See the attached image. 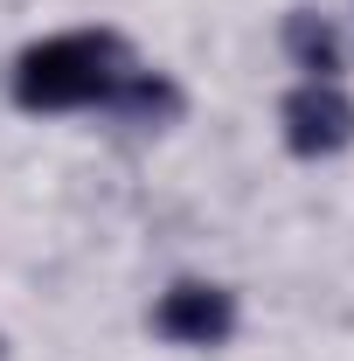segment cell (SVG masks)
Here are the masks:
<instances>
[{
  "mask_svg": "<svg viewBox=\"0 0 354 361\" xmlns=\"http://www.w3.org/2000/svg\"><path fill=\"white\" fill-rule=\"evenodd\" d=\"M126 42L111 28H77V35H49L14 63V97L28 111H77V104H104L126 84Z\"/></svg>",
  "mask_w": 354,
  "mask_h": 361,
  "instance_id": "cell-1",
  "label": "cell"
},
{
  "mask_svg": "<svg viewBox=\"0 0 354 361\" xmlns=\"http://www.w3.org/2000/svg\"><path fill=\"white\" fill-rule=\"evenodd\" d=\"M278 126H285V146L299 153V160H326V153H341L354 139V97L341 84H306L285 97V111H278Z\"/></svg>",
  "mask_w": 354,
  "mask_h": 361,
  "instance_id": "cell-2",
  "label": "cell"
},
{
  "mask_svg": "<svg viewBox=\"0 0 354 361\" xmlns=\"http://www.w3.org/2000/svg\"><path fill=\"white\" fill-rule=\"evenodd\" d=\"M153 334L174 348H222L236 334V299L222 285H174L153 306Z\"/></svg>",
  "mask_w": 354,
  "mask_h": 361,
  "instance_id": "cell-3",
  "label": "cell"
},
{
  "mask_svg": "<svg viewBox=\"0 0 354 361\" xmlns=\"http://www.w3.org/2000/svg\"><path fill=\"white\" fill-rule=\"evenodd\" d=\"M126 126H167V118H181V90L174 77H160V70H126V84L104 97Z\"/></svg>",
  "mask_w": 354,
  "mask_h": 361,
  "instance_id": "cell-4",
  "label": "cell"
},
{
  "mask_svg": "<svg viewBox=\"0 0 354 361\" xmlns=\"http://www.w3.org/2000/svg\"><path fill=\"white\" fill-rule=\"evenodd\" d=\"M285 49H292V63L312 70L319 84H334V70L348 63V49H341V35H334V21H319V14H306V7L285 21Z\"/></svg>",
  "mask_w": 354,
  "mask_h": 361,
  "instance_id": "cell-5",
  "label": "cell"
}]
</instances>
